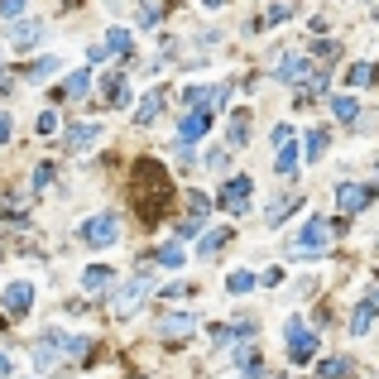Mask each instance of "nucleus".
Listing matches in <instances>:
<instances>
[{"label":"nucleus","instance_id":"a878e982","mask_svg":"<svg viewBox=\"0 0 379 379\" xmlns=\"http://www.w3.org/2000/svg\"><path fill=\"white\" fill-rule=\"evenodd\" d=\"M293 207H298V197H283V202H274V207H269V226H278V221L288 217Z\"/></svg>","mask_w":379,"mask_h":379},{"label":"nucleus","instance_id":"4468645a","mask_svg":"<svg viewBox=\"0 0 379 379\" xmlns=\"http://www.w3.org/2000/svg\"><path fill=\"white\" fill-rule=\"evenodd\" d=\"M110 274H115V269H106V264H91V269H82V288H86V293L106 288V283H110Z\"/></svg>","mask_w":379,"mask_h":379},{"label":"nucleus","instance_id":"4c0bfd02","mask_svg":"<svg viewBox=\"0 0 379 379\" xmlns=\"http://www.w3.org/2000/svg\"><path fill=\"white\" fill-rule=\"evenodd\" d=\"M207 5H212V10H217V5H226V0H207Z\"/></svg>","mask_w":379,"mask_h":379},{"label":"nucleus","instance_id":"bb28decb","mask_svg":"<svg viewBox=\"0 0 379 379\" xmlns=\"http://www.w3.org/2000/svg\"><path fill=\"white\" fill-rule=\"evenodd\" d=\"M370 77H375V68H370V63H355L351 72H346V82H351V86H365Z\"/></svg>","mask_w":379,"mask_h":379},{"label":"nucleus","instance_id":"e433bc0d","mask_svg":"<svg viewBox=\"0 0 379 379\" xmlns=\"http://www.w3.org/2000/svg\"><path fill=\"white\" fill-rule=\"evenodd\" d=\"M5 139H10V115L0 110V144H5Z\"/></svg>","mask_w":379,"mask_h":379},{"label":"nucleus","instance_id":"7c9ffc66","mask_svg":"<svg viewBox=\"0 0 379 379\" xmlns=\"http://www.w3.org/2000/svg\"><path fill=\"white\" fill-rule=\"evenodd\" d=\"M25 15V0H0V20H20Z\"/></svg>","mask_w":379,"mask_h":379},{"label":"nucleus","instance_id":"f8f14e48","mask_svg":"<svg viewBox=\"0 0 379 379\" xmlns=\"http://www.w3.org/2000/svg\"><path fill=\"white\" fill-rule=\"evenodd\" d=\"M192 326H197L192 312H173V317H159V336H188Z\"/></svg>","mask_w":379,"mask_h":379},{"label":"nucleus","instance_id":"412c9836","mask_svg":"<svg viewBox=\"0 0 379 379\" xmlns=\"http://www.w3.org/2000/svg\"><path fill=\"white\" fill-rule=\"evenodd\" d=\"M68 144H72V149H86V144H96V125H72V130H68Z\"/></svg>","mask_w":379,"mask_h":379},{"label":"nucleus","instance_id":"9d476101","mask_svg":"<svg viewBox=\"0 0 379 379\" xmlns=\"http://www.w3.org/2000/svg\"><path fill=\"white\" fill-rule=\"evenodd\" d=\"M39 39H44V25H34V20H20L10 29V49H34Z\"/></svg>","mask_w":379,"mask_h":379},{"label":"nucleus","instance_id":"1a4fd4ad","mask_svg":"<svg viewBox=\"0 0 379 379\" xmlns=\"http://www.w3.org/2000/svg\"><path fill=\"white\" fill-rule=\"evenodd\" d=\"M207 130H212V106H192L183 120V139H202Z\"/></svg>","mask_w":379,"mask_h":379},{"label":"nucleus","instance_id":"7ed1b4c3","mask_svg":"<svg viewBox=\"0 0 379 379\" xmlns=\"http://www.w3.org/2000/svg\"><path fill=\"white\" fill-rule=\"evenodd\" d=\"M115 236H120V221L110 217H91V221H82V240L91 245V250H106V245H115Z\"/></svg>","mask_w":379,"mask_h":379},{"label":"nucleus","instance_id":"2eb2a0df","mask_svg":"<svg viewBox=\"0 0 379 379\" xmlns=\"http://www.w3.org/2000/svg\"><path fill=\"white\" fill-rule=\"evenodd\" d=\"M86 86H91V68H82V72H72V77L63 82V96L77 101V96H86Z\"/></svg>","mask_w":379,"mask_h":379},{"label":"nucleus","instance_id":"0eeeda50","mask_svg":"<svg viewBox=\"0 0 379 379\" xmlns=\"http://www.w3.org/2000/svg\"><path fill=\"white\" fill-rule=\"evenodd\" d=\"M144 293H149V278L139 274V278L130 283V288H125V293H115V317H130V312H135V302L144 298Z\"/></svg>","mask_w":379,"mask_h":379},{"label":"nucleus","instance_id":"cd10ccee","mask_svg":"<svg viewBox=\"0 0 379 379\" xmlns=\"http://www.w3.org/2000/svg\"><path fill=\"white\" fill-rule=\"evenodd\" d=\"M322 149H326V130H312L307 135V159H322Z\"/></svg>","mask_w":379,"mask_h":379},{"label":"nucleus","instance_id":"c756f323","mask_svg":"<svg viewBox=\"0 0 379 379\" xmlns=\"http://www.w3.org/2000/svg\"><path fill=\"white\" fill-rule=\"evenodd\" d=\"M49 72H58V58H44V63H34V68H29V77H34V82H44Z\"/></svg>","mask_w":379,"mask_h":379},{"label":"nucleus","instance_id":"f03ea898","mask_svg":"<svg viewBox=\"0 0 379 379\" xmlns=\"http://www.w3.org/2000/svg\"><path fill=\"white\" fill-rule=\"evenodd\" d=\"M283 336H288V355H293L298 365H307V360L317 355V331H307V322H302V317H288Z\"/></svg>","mask_w":379,"mask_h":379},{"label":"nucleus","instance_id":"6ab92c4d","mask_svg":"<svg viewBox=\"0 0 379 379\" xmlns=\"http://www.w3.org/2000/svg\"><path fill=\"white\" fill-rule=\"evenodd\" d=\"M331 115H336V120H355V115H360V101H355V96H331Z\"/></svg>","mask_w":379,"mask_h":379},{"label":"nucleus","instance_id":"9b49d317","mask_svg":"<svg viewBox=\"0 0 379 379\" xmlns=\"http://www.w3.org/2000/svg\"><path fill=\"white\" fill-rule=\"evenodd\" d=\"M274 168H278L283 178H293V173H298V144H293V135L278 139V159H274Z\"/></svg>","mask_w":379,"mask_h":379},{"label":"nucleus","instance_id":"c9c22d12","mask_svg":"<svg viewBox=\"0 0 379 379\" xmlns=\"http://www.w3.org/2000/svg\"><path fill=\"white\" fill-rule=\"evenodd\" d=\"M207 168H226V149H212L207 154Z\"/></svg>","mask_w":379,"mask_h":379},{"label":"nucleus","instance_id":"f257e3e1","mask_svg":"<svg viewBox=\"0 0 379 379\" xmlns=\"http://www.w3.org/2000/svg\"><path fill=\"white\" fill-rule=\"evenodd\" d=\"M130 192H135V202H139V212H144V217H154V202H159V212H163V202H168V178H163V168L154 159H144L135 168Z\"/></svg>","mask_w":379,"mask_h":379},{"label":"nucleus","instance_id":"72a5a7b5","mask_svg":"<svg viewBox=\"0 0 379 379\" xmlns=\"http://www.w3.org/2000/svg\"><path fill=\"white\" fill-rule=\"evenodd\" d=\"M269 25H278V20H288V5H269V15H264Z\"/></svg>","mask_w":379,"mask_h":379},{"label":"nucleus","instance_id":"58836bf2","mask_svg":"<svg viewBox=\"0 0 379 379\" xmlns=\"http://www.w3.org/2000/svg\"><path fill=\"white\" fill-rule=\"evenodd\" d=\"M370 302H375V307H379V293H370Z\"/></svg>","mask_w":379,"mask_h":379},{"label":"nucleus","instance_id":"dca6fc26","mask_svg":"<svg viewBox=\"0 0 379 379\" xmlns=\"http://www.w3.org/2000/svg\"><path fill=\"white\" fill-rule=\"evenodd\" d=\"M375 302H360V307H355V317H351V331L355 336H365V331H370V322H375Z\"/></svg>","mask_w":379,"mask_h":379},{"label":"nucleus","instance_id":"393cba45","mask_svg":"<svg viewBox=\"0 0 379 379\" xmlns=\"http://www.w3.org/2000/svg\"><path fill=\"white\" fill-rule=\"evenodd\" d=\"M245 120H250L245 110H236V115H231V144H245V139H250V125H245Z\"/></svg>","mask_w":379,"mask_h":379},{"label":"nucleus","instance_id":"b1692460","mask_svg":"<svg viewBox=\"0 0 379 379\" xmlns=\"http://www.w3.org/2000/svg\"><path fill=\"white\" fill-rule=\"evenodd\" d=\"M226 288H231V293H250V288H255V274H250V269H236L231 278H226Z\"/></svg>","mask_w":379,"mask_h":379},{"label":"nucleus","instance_id":"f704fd0d","mask_svg":"<svg viewBox=\"0 0 379 379\" xmlns=\"http://www.w3.org/2000/svg\"><path fill=\"white\" fill-rule=\"evenodd\" d=\"M312 53H317V58H336V44H326V39H322V44H312Z\"/></svg>","mask_w":379,"mask_h":379},{"label":"nucleus","instance_id":"aec40b11","mask_svg":"<svg viewBox=\"0 0 379 379\" xmlns=\"http://www.w3.org/2000/svg\"><path fill=\"white\" fill-rule=\"evenodd\" d=\"M183 259H188V255H183V245H178V240H168V245H159V264H163V269H178V264H183Z\"/></svg>","mask_w":379,"mask_h":379},{"label":"nucleus","instance_id":"ddd939ff","mask_svg":"<svg viewBox=\"0 0 379 379\" xmlns=\"http://www.w3.org/2000/svg\"><path fill=\"white\" fill-rule=\"evenodd\" d=\"M101 91H106V101H110V106H125V101H130V77H125V72H110Z\"/></svg>","mask_w":379,"mask_h":379},{"label":"nucleus","instance_id":"f3484780","mask_svg":"<svg viewBox=\"0 0 379 379\" xmlns=\"http://www.w3.org/2000/svg\"><path fill=\"white\" fill-rule=\"evenodd\" d=\"M307 77V63H302V58H283V63H278V82H302Z\"/></svg>","mask_w":379,"mask_h":379},{"label":"nucleus","instance_id":"423d86ee","mask_svg":"<svg viewBox=\"0 0 379 379\" xmlns=\"http://www.w3.org/2000/svg\"><path fill=\"white\" fill-rule=\"evenodd\" d=\"M370 197H375V192L360 188V183H341V192H336V207L351 217V212H365V207H370Z\"/></svg>","mask_w":379,"mask_h":379},{"label":"nucleus","instance_id":"5701e85b","mask_svg":"<svg viewBox=\"0 0 379 379\" xmlns=\"http://www.w3.org/2000/svg\"><path fill=\"white\" fill-rule=\"evenodd\" d=\"M226 240H231V231H221V226H217V231H207V240L197 245V255H217Z\"/></svg>","mask_w":379,"mask_h":379},{"label":"nucleus","instance_id":"c85d7f7f","mask_svg":"<svg viewBox=\"0 0 379 379\" xmlns=\"http://www.w3.org/2000/svg\"><path fill=\"white\" fill-rule=\"evenodd\" d=\"M188 212H192V217H197V221H202V217H207V212H212V202H207L202 192H192V197H188Z\"/></svg>","mask_w":379,"mask_h":379},{"label":"nucleus","instance_id":"4be33fe9","mask_svg":"<svg viewBox=\"0 0 379 379\" xmlns=\"http://www.w3.org/2000/svg\"><path fill=\"white\" fill-rule=\"evenodd\" d=\"M101 49H106V53H130V29H110Z\"/></svg>","mask_w":379,"mask_h":379},{"label":"nucleus","instance_id":"2f4dec72","mask_svg":"<svg viewBox=\"0 0 379 379\" xmlns=\"http://www.w3.org/2000/svg\"><path fill=\"white\" fill-rule=\"evenodd\" d=\"M346 370H351L346 360H322V379H341Z\"/></svg>","mask_w":379,"mask_h":379},{"label":"nucleus","instance_id":"39448f33","mask_svg":"<svg viewBox=\"0 0 379 379\" xmlns=\"http://www.w3.org/2000/svg\"><path fill=\"white\" fill-rule=\"evenodd\" d=\"M250 192H255V183H250V178H226V188H221V207L240 217L245 207H250Z\"/></svg>","mask_w":379,"mask_h":379},{"label":"nucleus","instance_id":"a211bd4d","mask_svg":"<svg viewBox=\"0 0 379 379\" xmlns=\"http://www.w3.org/2000/svg\"><path fill=\"white\" fill-rule=\"evenodd\" d=\"M163 110V96L159 91H149V96H144V101H139V110H135V120L139 125H149V120H154V115H159Z\"/></svg>","mask_w":379,"mask_h":379},{"label":"nucleus","instance_id":"473e14b6","mask_svg":"<svg viewBox=\"0 0 379 379\" xmlns=\"http://www.w3.org/2000/svg\"><path fill=\"white\" fill-rule=\"evenodd\" d=\"M34 125H39V135H53V130H58V115H53V110H44Z\"/></svg>","mask_w":379,"mask_h":379},{"label":"nucleus","instance_id":"20e7f679","mask_svg":"<svg viewBox=\"0 0 379 379\" xmlns=\"http://www.w3.org/2000/svg\"><path fill=\"white\" fill-rule=\"evenodd\" d=\"M326 231H331V226H326L322 217H312V221H307V226L298 231V240H293V255H317V250H326V240H331Z\"/></svg>","mask_w":379,"mask_h":379},{"label":"nucleus","instance_id":"6e6552de","mask_svg":"<svg viewBox=\"0 0 379 379\" xmlns=\"http://www.w3.org/2000/svg\"><path fill=\"white\" fill-rule=\"evenodd\" d=\"M29 302H34V288H29V283H10V288H5V312H10V317H25Z\"/></svg>","mask_w":379,"mask_h":379}]
</instances>
